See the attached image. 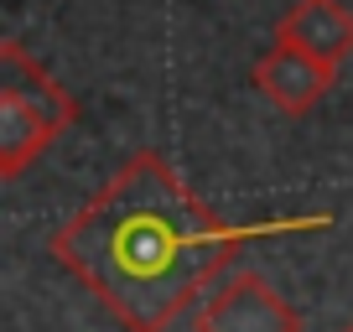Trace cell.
<instances>
[{"label": "cell", "mask_w": 353, "mask_h": 332, "mask_svg": "<svg viewBox=\"0 0 353 332\" xmlns=\"http://www.w3.org/2000/svg\"><path fill=\"white\" fill-rule=\"evenodd\" d=\"M322 57H312V52H301V47H281L270 63H265V89L276 94L281 104H307L312 94L322 89Z\"/></svg>", "instance_id": "obj_3"}, {"label": "cell", "mask_w": 353, "mask_h": 332, "mask_svg": "<svg viewBox=\"0 0 353 332\" xmlns=\"http://www.w3.org/2000/svg\"><path fill=\"white\" fill-rule=\"evenodd\" d=\"M281 37L312 57H343L353 47V16L343 11L338 0H301L296 11L286 16Z\"/></svg>", "instance_id": "obj_2"}, {"label": "cell", "mask_w": 353, "mask_h": 332, "mask_svg": "<svg viewBox=\"0 0 353 332\" xmlns=\"http://www.w3.org/2000/svg\"><path fill=\"white\" fill-rule=\"evenodd\" d=\"M63 260L130 327L156 332L219 260V234L161 166H130L73 229Z\"/></svg>", "instance_id": "obj_1"}]
</instances>
